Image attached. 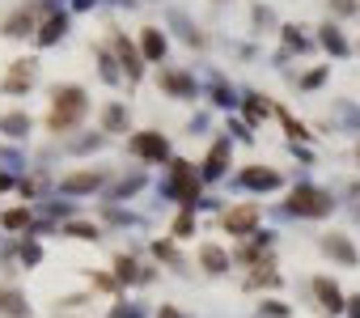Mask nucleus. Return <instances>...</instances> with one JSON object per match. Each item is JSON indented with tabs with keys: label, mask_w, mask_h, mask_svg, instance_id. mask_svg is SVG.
Listing matches in <instances>:
<instances>
[{
	"label": "nucleus",
	"mask_w": 360,
	"mask_h": 318,
	"mask_svg": "<svg viewBox=\"0 0 360 318\" xmlns=\"http://www.w3.org/2000/svg\"><path fill=\"white\" fill-rule=\"evenodd\" d=\"M174 187H178V195H182V199H195V195H199V183L191 179V170H187L182 162H178V174H174Z\"/></svg>",
	"instance_id": "nucleus-5"
},
{
	"label": "nucleus",
	"mask_w": 360,
	"mask_h": 318,
	"mask_svg": "<svg viewBox=\"0 0 360 318\" xmlns=\"http://www.w3.org/2000/svg\"><path fill=\"white\" fill-rule=\"evenodd\" d=\"M246 187H276V174L272 170H250L246 174Z\"/></svg>",
	"instance_id": "nucleus-9"
},
{
	"label": "nucleus",
	"mask_w": 360,
	"mask_h": 318,
	"mask_svg": "<svg viewBox=\"0 0 360 318\" xmlns=\"http://www.w3.org/2000/svg\"><path fill=\"white\" fill-rule=\"evenodd\" d=\"M132 149H136L140 157H157V162L166 157V140H162V136H136Z\"/></svg>",
	"instance_id": "nucleus-4"
},
{
	"label": "nucleus",
	"mask_w": 360,
	"mask_h": 318,
	"mask_svg": "<svg viewBox=\"0 0 360 318\" xmlns=\"http://www.w3.org/2000/svg\"><path fill=\"white\" fill-rule=\"evenodd\" d=\"M5 225H9V229H22V225H26V212H22V208L5 212Z\"/></svg>",
	"instance_id": "nucleus-11"
},
{
	"label": "nucleus",
	"mask_w": 360,
	"mask_h": 318,
	"mask_svg": "<svg viewBox=\"0 0 360 318\" xmlns=\"http://www.w3.org/2000/svg\"><path fill=\"white\" fill-rule=\"evenodd\" d=\"M314 289H318V297H322V305H327V310H339V305H343V301H339V289H335V285H327V280H318Z\"/></svg>",
	"instance_id": "nucleus-6"
},
{
	"label": "nucleus",
	"mask_w": 360,
	"mask_h": 318,
	"mask_svg": "<svg viewBox=\"0 0 360 318\" xmlns=\"http://www.w3.org/2000/svg\"><path fill=\"white\" fill-rule=\"evenodd\" d=\"M97 179H89V174H81V179H68V191H89Z\"/></svg>",
	"instance_id": "nucleus-13"
},
{
	"label": "nucleus",
	"mask_w": 360,
	"mask_h": 318,
	"mask_svg": "<svg viewBox=\"0 0 360 318\" xmlns=\"http://www.w3.org/2000/svg\"><path fill=\"white\" fill-rule=\"evenodd\" d=\"M162 51H166V43H162V34H152V30H148V34H144V56H148V60H157V56H162Z\"/></svg>",
	"instance_id": "nucleus-7"
},
{
	"label": "nucleus",
	"mask_w": 360,
	"mask_h": 318,
	"mask_svg": "<svg viewBox=\"0 0 360 318\" xmlns=\"http://www.w3.org/2000/svg\"><path fill=\"white\" fill-rule=\"evenodd\" d=\"M254 221H259V212H254L250 204H246V208H233V212H229V217H225V225H229L233 234H246V229H250Z\"/></svg>",
	"instance_id": "nucleus-3"
},
{
	"label": "nucleus",
	"mask_w": 360,
	"mask_h": 318,
	"mask_svg": "<svg viewBox=\"0 0 360 318\" xmlns=\"http://www.w3.org/2000/svg\"><path fill=\"white\" fill-rule=\"evenodd\" d=\"M292 212H305V217H322V212H331V199L314 187H301L292 195Z\"/></svg>",
	"instance_id": "nucleus-2"
},
{
	"label": "nucleus",
	"mask_w": 360,
	"mask_h": 318,
	"mask_svg": "<svg viewBox=\"0 0 360 318\" xmlns=\"http://www.w3.org/2000/svg\"><path fill=\"white\" fill-rule=\"evenodd\" d=\"M225 157H229V144H217L212 157H208V174H221L225 170Z\"/></svg>",
	"instance_id": "nucleus-8"
},
{
	"label": "nucleus",
	"mask_w": 360,
	"mask_h": 318,
	"mask_svg": "<svg viewBox=\"0 0 360 318\" xmlns=\"http://www.w3.org/2000/svg\"><path fill=\"white\" fill-rule=\"evenodd\" d=\"M56 34H64V17H56V22H47V30H42V43H51Z\"/></svg>",
	"instance_id": "nucleus-12"
},
{
	"label": "nucleus",
	"mask_w": 360,
	"mask_h": 318,
	"mask_svg": "<svg viewBox=\"0 0 360 318\" xmlns=\"http://www.w3.org/2000/svg\"><path fill=\"white\" fill-rule=\"evenodd\" d=\"M327 47H331V51H343V38H339V34H331V30H327Z\"/></svg>",
	"instance_id": "nucleus-14"
},
{
	"label": "nucleus",
	"mask_w": 360,
	"mask_h": 318,
	"mask_svg": "<svg viewBox=\"0 0 360 318\" xmlns=\"http://www.w3.org/2000/svg\"><path fill=\"white\" fill-rule=\"evenodd\" d=\"M203 263H208L212 272H221V268H225V255H221L217 246H208V250H203Z\"/></svg>",
	"instance_id": "nucleus-10"
},
{
	"label": "nucleus",
	"mask_w": 360,
	"mask_h": 318,
	"mask_svg": "<svg viewBox=\"0 0 360 318\" xmlns=\"http://www.w3.org/2000/svg\"><path fill=\"white\" fill-rule=\"evenodd\" d=\"M352 314H356V318H360V297H356V301H352Z\"/></svg>",
	"instance_id": "nucleus-15"
},
{
	"label": "nucleus",
	"mask_w": 360,
	"mask_h": 318,
	"mask_svg": "<svg viewBox=\"0 0 360 318\" xmlns=\"http://www.w3.org/2000/svg\"><path fill=\"white\" fill-rule=\"evenodd\" d=\"M81 111H85L81 89H64V93H60V102H56V115H51V123H56V128H68Z\"/></svg>",
	"instance_id": "nucleus-1"
}]
</instances>
